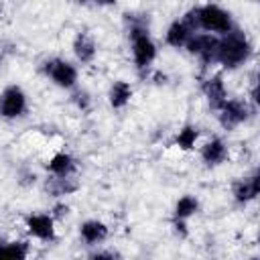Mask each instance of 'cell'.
<instances>
[{
  "instance_id": "cell-11",
  "label": "cell",
  "mask_w": 260,
  "mask_h": 260,
  "mask_svg": "<svg viewBox=\"0 0 260 260\" xmlns=\"http://www.w3.org/2000/svg\"><path fill=\"white\" fill-rule=\"evenodd\" d=\"M73 51H75V55L81 63H89L95 57V45H93L91 37H87L85 32L77 35V39L73 43Z\"/></svg>"
},
{
  "instance_id": "cell-3",
  "label": "cell",
  "mask_w": 260,
  "mask_h": 260,
  "mask_svg": "<svg viewBox=\"0 0 260 260\" xmlns=\"http://www.w3.org/2000/svg\"><path fill=\"white\" fill-rule=\"evenodd\" d=\"M197 22H199V28H205L211 32H223L225 35L232 30L230 14L225 10H221L219 6H213V4L197 8Z\"/></svg>"
},
{
  "instance_id": "cell-5",
  "label": "cell",
  "mask_w": 260,
  "mask_h": 260,
  "mask_svg": "<svg viewBox=\"0 0 260 260\" xmlns=\"http://www.w3.org/2000/svg\"><path fill=\"white\" fill-rule=\"evenodd\" d=\"M24 110H26V98H24L22 89L16 85L6 87L2 98H0V114L6 118H16Z\"/></svg>"
},
{
  "instance_id": "cell-17",
  "label": "cell",
  "mask_w": 260,
  "mask_h": 260,
  "mask_svg": "<svg viewBox=\"0 0 260 260\" xmlns=\"http://www.w3.org/2000/svg\"><path fill=\"white\" fill-rule=\"evenodd\" d=\"M197 207H199L197 199L191 197V195H185V197H181V199L177 201V205H175V217H177V219H187V217H191V215L197 211Z\"/></svg>"
},
{
  "instance_id": "cell-6",
  "label": "cell",
  "mask_w": 260,
  "mask_h": 260,
  "mask_svg": "<svg viewBox=\"0 0 260 260\" xmlns=\"http://www.w3.org/2000/svg\"><path fill=\"white\" fill-rule=\"evenodd\" d=\"M217 41L219 39H215L211 35H195V37H189L187 49H189V53L197 55L203 63H211L217 55Z\"/></svg>"
},
{
  "instance_id": "cell-14",
  "label": "cell",
  "mask_w": 260,
  "mask_h": 260,
  "mask_svg": "<svg viewBox=\"0 0 260 260\" xmlns=\"http://www.w3.org/2000/svg\"><path fill=\"white\" fill-rule=\"evenodd\" d=\"M49 171L53 173V175H57V177H69L71 173H73V169H75V162H73V158L69 156V154H65V152H59V154H55L51 160H49Z\"/></svg>"
},
{
  "instance_id": "cell-15",
  "label": "cell",
  "mask_w": 260,
  "mask_h": 260,
  "mask_svg": "<svg viewBox=\"0 0 260 260\" xmlns=\"http://www.w3.org/2000/svg\"><path fill=\"white\" fill-rule=\"evenodd\" d=\"M108 236V228L98 221V219H91V221H85L81 225V238L87 242V244H98L102 242L104 238Z\"/></svg>"
},
{
  "instance_id": "cell-2",
  "label": "cell",
  "mask_w": 260,
  "mask_h": 260,
  "mask_svg": "<svg viewBox=\"0 0 260 260\" xmlns=\"http://www.w3.org/2000/svg\"><path fill=\"white\" fill-rule=\"evenodd\" d=\"M130 39H132V55H134V63L136 67H146L152 63V59L156 57V47L148 37V30L144 24H132L130 28Z\"/></svg>"
},
{
  "instance_id": "cell-7",
  "label": "cell",
  "mask_w": 260,
  "mask_h": 260,
  "mask_svg": "<svg viewBox=\"0 0 260 260\" xmlns=\"http://www.w3.org/2000/svg\"><path fill=\"white\" fill-rule=\"evenodd\" d=\"M219 122L223 128H236L248 118V106L242 100H225V104L219 108Z\"/></svg>"
},
{
  "instance_id": "cell-13",
  "label": "cell",
  "mask_w": 260,
  "mask_h": 260,
  "mask_svg": "<svg viewBox=\"0 0 260 260\" xmlns=\"http://www.w3.org/2000/svg\"><path fill=\"white\" fill-rule=\"evenodd\" d=\"M191 28L181 20H177V22H173L171 26H169V30H167V43L171 45V47H181V45H187V41H189V37H191Z\"/></svg>"
},
{
  "instance_id": "cell-18",
  "label": "cell",
  "mask_w": 260,
  "mask_h": 260,
  "mask_svg": "<svg viewBox=\"0 0 260 260\" xmlns=\"http://www.w3.org/2000/svg\"><path fill=\"white\" fill-rule=\"evenodd\" d=\"M26 254L24 242H0V258H26Z\"/></svg>"
},
{
  "instance_id": "cell-8",
  "label": "cell",
  "mask_w": 260,
  "mask_h": 260,
  "mask_svg": "<svg viewBox=\"0 0 260 260\" xmlns=\"http://www.w3.org/2000/svg\"><path fill=\"white\" fill-rule=\"evenodd\" d=\"M26 228L28 232L39 238V240H53L55 236V228H53V217L45 215V213H35L26 217Z\"/></svg>"
},
{
  "instance_id": "cell-4",
  "label": "cell",
  "mask_w": 260,
  "mask_h": 260,
  "mask_svg": "<svg viewBox=\"0 0 260 260\" xmlns=\"http://www.w3.org/2000/svg\"><path fill=\"white\" fill-rule=\"evenodd\" d=\"M45 73L59 85V87H71L77 81V71L71 63L61 61V59H53L45 63Z\"/></svg>"
},
{
  "instance_id": "cell-20",
  "label": "cell",
  "mask_w": 260,
  "mask_h": 260,
  "mask_svg": "<svg viewBox=\"0 0 260 260\" xmlns=\"http://www.w3.org/2000/svg\"><path fill=\"white\" fill-rule=\"evenodd\" d=\"M95 2H98V4H114L116 0H95Z\"/></svg>"
},
{
  "instance_id": "cell-1",
  "label": "cell",
  "mask_w": 260,
  "mask_h": 260,
  "mask_svg": "<svg viewBox=\"0 0 260 260\" xmlns=\"http://www.w3.org/2000/svg\"><path fill=\"white\" fill-rule=\"evenodd\" d=\"M248 55H250V43L240 30H230L225 32L223 39L217 41L215 59L225 67H238L248 59Z\"/></svg>"
},
{
  "instance_id": "cell-12",
  "label": "cell",
  "mask_w": 260,
  "mask_h": 260,
  "mask_svg": "<svg viewBox=\"0 0 260 260\" xmlns=\"http://www.w3.org/2000/svg\"><path fill=\"white\" fill-rule=\"evenodd\" d=\"M201 156H203V160H205L209 167H211V165H219V162L225 158V144H223L219 138H213V140H209V142L203 146Z\"/></svg>"
},
{
  "instance_id": "cell-9",
  "label": "cell",
  "mask_w": 260,
  "mask_h": 260,
  "mask_svg": "<svg viewBox=\"0 0 260 260\" xmlns=\"http://www.w3.org/2000/svg\"><path fill=\"white\" fill-rule=\"evenodd\" d=\"M203 91H205V98H207L209 106L215 108V110H219V108L225 104V100H228L225 85H223V81H221L219 75L209 77V79L203 83Z\"/></svg>"
},
{
  "instance_id": "cell-16",
  "label": "cell",
  "mask_w": 260,
  "mask_h": 260,
  "mask_svg": "<svg viewBox=\"0 0 260 260\" xmlns=\"http://www.w3.org/2000/svg\"><path fill=\"white\" fill-rule=\"evenodd\" d=\"M132 98V87L126 81H114V85L110 87V104L114 108H122L130 102Z\"/></svg>"
},
{
  "instance_id": "cell-10",
  "label": "cell",
  "mask_w": 260,
  "mask_h": 260,
  "mask_svg": "<svg viewBox=\"0 0 260 260\" xmlns=\"http://www.w3.org/2000/svg\"><path fill=\"white\" fill-rule=\"evenodd\" d=\"M234 195L238 201L246 203V201H252L256 195H258V173H252L248 179L240 181L234 189Z\"/></svg>"
},
{
  "instance_id": "cell-19",
  "label": "cell",
  "mask_w": 260,
  "mask_h": 260,
  "mask_svg": "<svg viewBox=\"0 0 260 260\" xmlns=\"http://www.w3.org/2000/svg\"><path fill=\"white\" fill-rule=\"evenodd\" d=\"M197 136H199V132H197L195 126H185L177 136V146L183 148V150H191L197 142Z\"/></svg>"
},
{
  "instance_id": "cell-21",
  "label": "cell",
  "mask_w": 260,
  "mask_h": 260,
  "mask_svg": "<svg viewBox=\"0 0 260 260\" xmlns=\"http://www.w3.org/2000/svg\"><path fill=\"white\" fill-rule=\"evenodd\" d=\"M75 2H79V4H85V2H89V0H75Z\"/></svg>"
}]
</instances>
